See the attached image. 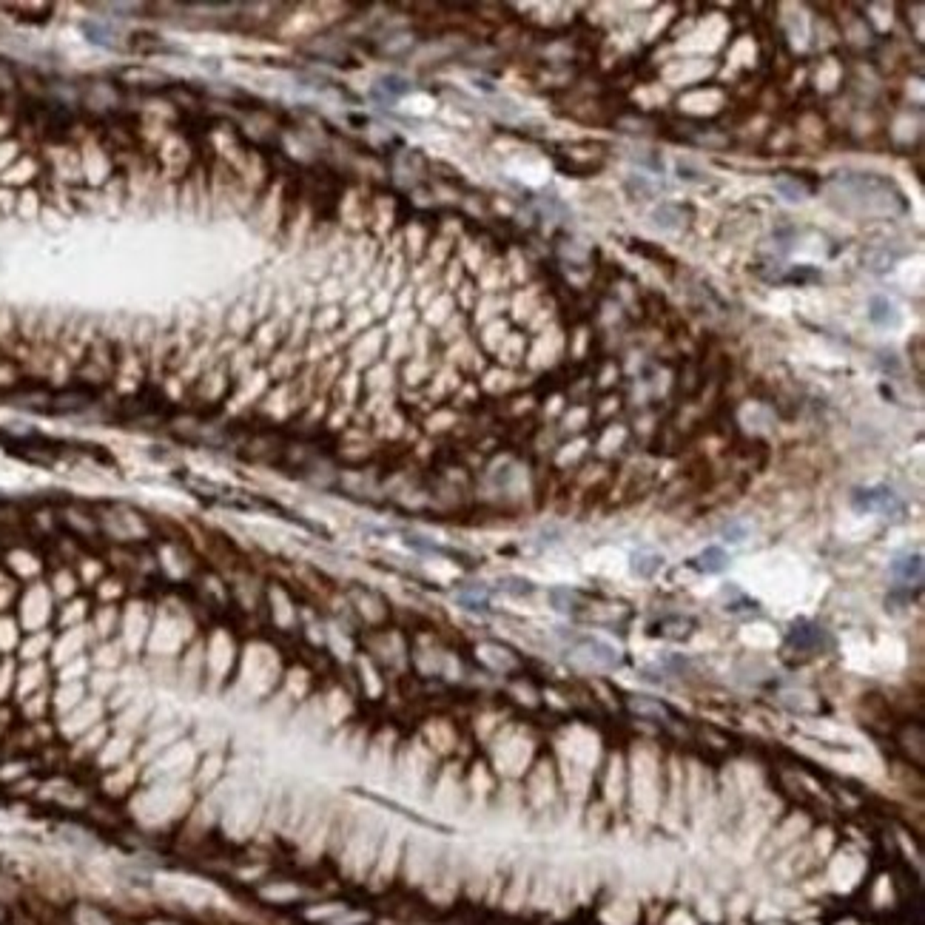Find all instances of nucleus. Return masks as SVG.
I'll return each instance as SVG.
<instances>
[{
	"label": "nucleus",
	"mask_w": 925,
	"mask_h": 925,
	"mask_svg": "<svg viewBox=\"0 0 925 925\" xmlns=\"http://www.w3.org/2000/svg\"><path fill=\"white\" fill-rule=\"evenodd\" d=\"M851 504L857 512H879V515H899L902 501L888 487H865L851 495Z\"/></svg>",
	"instance_id": "nucleus-1"
},
{
	"label": "nucleus",
	"mask_w": 925,
	"mask_h": 925,
	"mask_svg": "<svg viewBox=\"0 0 925 925\" xmlns=\"http://www.w3.org/2000/svg\"><path fill=\"white\" fill-rule=\"evenodd\" d=\"M868 319L879 327H897L899 324V310L888 296H874L868 302Z\"/></svg>",
	"instance_id": "nucleus-2"
},
{
	"label": "nucleus",
	"mask_w": 925,
	"mask_h": 925,
	"mask_svg": "<svg viewBox=\"0 0 925 925\" xmlns=\"http://www.w3.org/2000/svg\"><path fill=\"white\" fill-rule=\"evenodd\" d=\"M891 572H894L897 578H902L905 583H911V581H919V578H922V558H919V552L897 558V561L891 564Z\"/></svg>",
	"instance_id": "nucleus-3"
},
{
	"label": "nucleus",
	"mask_w": 925,
	"mask_h": 925,
	"mask_svg": "<svg viewBox=\"0 0 925 925\" xmlns=\"http://www.w3.org/2000/svg\"><path fill=\"white\" fill-rule=\"evenodd\" d=\"M726 564H729V558L720 546H706L700 555V569H706V572H723Z\"/></svg>",
	"instance_id": "nucleus-4"
},
{
	"label": "nucleus",
	"mask_w": 925,
	"mask_h": 925,
	"mask_svg": "<svg viewBox=\"0 0 925 925\" xmlns=\"http://www.w3.org/2000/svg\"><path fill=\"white\" fill-rule=\"evenodd\" d=\"M677 216H680V211H677L675 205H660V208L655 211V225L663 228V231H675V228H677V222H675Z\"/></svg>",
	"instance_id": "nucleus-5"
},
{
	"label": "nucleus",
	"mask_w": 925,
	"mask_h": 925,
	"mask_svg": "<svg viewBox=\"0 0 925 925\" xmlns=\"http://www.w3.org/2000/svg\"><path fill=\"white\" fill-rule=\"evenodd\" d=\"M632 566L638 575H649L655 566H660V555H652V552H635L632 555Z\"/></svg>",
	"instance_id": "nucleus-6"
},
{
	"label": "nucleus",
	"mask_w": 925,
	"mask_h": 925,
	"mask_svg": "<svg viewBox=\"0 0 925 925\" xmlns=\"http://www.w3.org/2000/svg\"><path fill=\"white\" fill-rule=\"evenodd\" d=\"M774 185H777V191H780V194H783L788 202H797V199H803V188L797 185V179H794V182H788V179H777Z\"/></svg>",
	"instance_id": "nucleus-7"
},
{
	"label": "nucleus",
	"mask_w": 925,
	"mask_h": 925,
	"mask_svg": "<svg viewBox=\"0 0 925 925\" xmlns=\"http://www.w3.org/2000/svg\"><path fill=\"white\" fill-rule=\"evenodd\" d=\"M381 85H384V88H390L393 94H404V91L410 88V85H407V80H401V77H396V74L384 77V80H381Z\"/></svg>",
	"instance_id": "nucleus-8"
}]
</instances>
